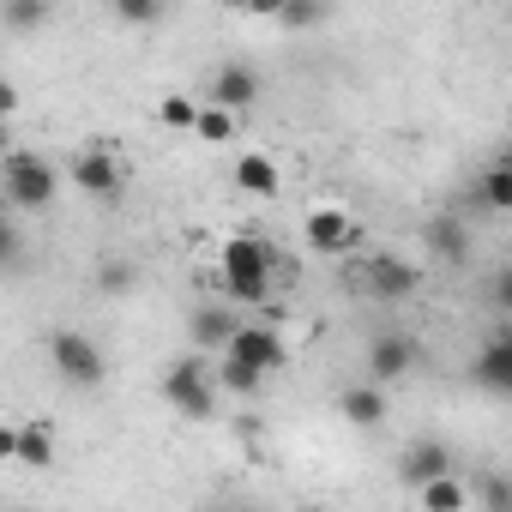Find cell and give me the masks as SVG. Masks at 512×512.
Here are the masks:
<instances>
[{
	"instance_id": "6da1fadb",
	"label": "cell",
	"mask_w": 512,
	"mask_h": 512,
	"mask_svg": "<svg viewBox=\"0 0 512 512\" xmlns=\"http://www.w3.org/2000/svg\"><path fill=\"white\" fill-rule=\"evenodd\" d=\"M272 278H278V260H272V247L260 235H235L223 241V290L247 308H266L272 302Z\"/></svg>"
},
{
	"instance_id": "7a4b0ae2",
	"label": "cell",
	"mask_w": 512,
	"mask_h": 512,
	"mask_svg": "<svg viewBox=\"0 0 512 512\" xmlns=\"http://www.w3.org/2000/svg\"><path fill=\"white\" fill-rule=\"evenodd\" d=\"M0 193H7L13 211H49L55 193H61V169L37 151H7V163H0Z\"/></svg>"
},
{
	"instance_id": "3957f363",
	"label": "cell",
	"mask_w": 512,
	"mask_h": 512,
	"mask_svg": "<svg viewBox=\"0 0 512 512\" xmlns=\"http://www.w3.org/2000/svg\"><path fill=\"white\" fill-rule=\"evenodd\" d=\"M49 362H55V374H61L67 386H79V392H97V386H103V374H109L103 350H97L85 332H73V326L49 332Z\"/></svg>"
},
{
	"instance_id": "277c9868",
	"label": "cell",
	"mask_w": 512,
	"mask_h": 512,
	"mask_svg": "<svg viewBox=\"0 0 512 512\" xmlns=\"http://www.w3.org/2000/svg\"><path fill=\"white\" fill-rule=\"evenodd\" d=\"M163 404L181 410L187 422H211V410H217V386H211V374L199 368V356H181V362L163 368Z\"/></svg>"
},
{
	"instance_id": "5b68a950",
	"label": "cell",
	"mask_w": 512,
	"mask_h": 512,
	"mask_svg": "<svg viewBox=\"0 0 512 512\" xmlns=\"http://www.w3.org/2000/svg\"><path fill=\"white\" fill-rule=\"evenodd\" d=\"M67 175H73V187H79V193H91V199H121V187H127L121 163H115L103 145H85V151L67 163Z\"/></svg>"
},
{
	"instance_id": "8992f818",
	"label": "cell",
	"mask_w": 512,
	"mask_h": 512,
	"mask_svg": "<svg viewBox=\"0 0 512 512\" xmlns=\"http://www.w3.org/2000/svg\"><path fill=\"white\" fill-rule=\"evenodd\" d=\"M223 356H235V362H247V368H260V374L290 368V344H284L272 326H241V332H235V344H229Z\"/></svg>"
},
{
	"instance_id": "52a82bcc",
	"label": "cell",
	"mask_w": 512,
	"mask_h": 512,
	"mask_svg": "<svg viewBox=\"0 0 512 512\" xmlns=\"http://www.w3.org/2000/svg\"><path fill=\"white\" fill-rule=\"evenodd\" d=\"M410 368H416L410 332H380V338L368 344V380H374V386H398Z\"/></svg>"
},
{
	"instance_id": "ba28073f",
	"label": "cell",
	"mask_w": 512,
	"mask_h": 512,
	"mask_svg": "<svg viewBox=\"0 0 512 512\" xmlns=\"http://www.w3.org/2000/svg\"><path fill=\"white\" fill-rule=\"evenodd\" d=\"M398 476L422 494L428 482H440V476H452V452H446V440H434V434H422V440H410L404 446V458H398Z\"/></svg>"
},
{
	"instance_id": "9c48e42d",
	"label": "cell",
	"mask_w": 512,
	"mask_h": 512,
	"mask_svg": "<svg viewBox=\"0 0 512 512\" xmlns=\"http://www.w3.org/2000/svg\"><path fill=\"white\" fill-rule=\"evenodd\" d=\"M253 97H260V73L241 67V61H223V67L211 73V85H205V103H211V109H229V115H241Z\"/></svg>"
},
{
	"instance_id": "30bf717a",
	"label": "cell",
	"mask_w": 512,
	"mask_h": 512,
	"mask_svg": "<svg viewBox=\"0 0 512 512\" xmlns=\"http://www.w3.org/2000/svg\"><path fill=\"white\" fill-rule=\"evenodd\" d=\"M362 278H368V296H380V302H404L422 290V272L410 260H398V253H374Z\"/></svg>"
},
{
	"instance_id": "8fae6325",
	"label": "cell",
	"mask_w": 512,
	"mask_h": 512,
	"mask_svg": "<svg viewBox=\"0 0 512 512\" xmlns=\"http://www.w3.org/2000/svg\"><path fill=\"white\" fill-rule=\"evenodd\" d=\"M235 332H241V320H235V308H223V302H199V308L187 314L193 356H199V350H229V344H235Z\"/></svg>"
},
{
	"instance_id": "7c38bea8",
	"label": "cell",
	"mask_w": 512,
	"mask_h": 512,
	"mask_svg": "<svg viewBox=\"0 0 512 512\" xmlns=\"http://www.w3.org/2000/svg\"><path fill=\"white\" fill-rule=\"evenodd\" d=\"M470 380L482 392H494V398H512V326L482 344V356L470 362Z\"/></svg>"
},
{
	"instance_id": "4fadbf2b",
	"label": "cell",
	"mask_w": 512,
	"mask_h": 512,
	"mask_svg": "<svg viewBox=\"0 0 512 512\" xmlns=\"http://www.w3.org/2000/svg\"><path fill=\"white\" fill-rule=\"evenodd\" d=\"M0 458H13V464H25V470H49V464H55V428H49V422L7 428V434H0Z\"/></svg>"
},
{
	"instance_id": "5bb4252c",
	"label": "cell",
	"mask_w": 512,
	"mask_h": 512,
	"mask_svg": "<svg viewBox=\"0 0 512 512\" xmlns=\"http://www.w3.org/2000/svg\"><path fill=\"white\" fill-rule=\"evenodd\" d=\"M302 235H308V247H314V253H344V247H356V223H350L338 205H320V211H308Z\"/></svg>"
},
{
	"instance_id": "9a60e30c",
	"label": "cell",
	"mask_w": 512,
	"mask_h": 512,
	"mask_svg": "<svg viewBox=\"0 0 512 512\" xmlns=\"http://www.w3.org/2000/svg\"><path fill=\"white\" fill-rule=\"evenodd\" d=\"M422 241L434 247V260H446V266H464L470 260V229H464V217H428V229H422Z\"/></svg>"
},
{
	"instance_id": "2e32d148",
	"label": "cell",
	"mask_w": 512,
	"mask_h": 512,
	"mask_svg": "<svg viewBox=\"0 0 512 512\" xmlns=\"http://www.w3.org/2000/svg\"><path fill=\"white\" fill-rule=\"evenodd\" d=\"M338 410H344V422H356V428H380L386 422V386H344L338 392Z\"/></svg>"
},
{
	"instance_id": "e0dca14e",
	"label": "cell",
	"mask_w": 512,
	"mask_h": 512,
	"mask_svg": "<svg viewBox=\"0 0 512 512\" xmlns=\"http://www.w3.org/2000/svg\"><path fill=\"white\" fill-rule=\"evenodd\" d=\"M235 187H241V193H253V199H272V193L284 187V175H278V163H272V157L241 151V157H235Z\"/></svg>"
},
{
	"instance_id": "ac0fdd59",
	"label": "cell",
	"mask_w": 512,
	"mask_h": 512,
	"mask_svg": "<svg viewBox=\"0 0 512 512\" xmlns=\"http://www.w3.org/2000/svg\"><path fill=\"white\" fill-rule=\"evenodd\" d=\"M464 506H470V488L458 476H440L422 488V512H464Z\"/></svg>"
},
{
	"instance_id": "d6986e66",
	"label": "cell",
	"mask_w": 512,
	"mask_h": 512,
	"mask_svg": "<svg viewBox=\"0 0 512 512\" xmlns=\"http://www.w3.org/2000/svg\"><path fill=\"white\" fill-rule=\"evenodd\" d=\"M0 25H7V31H37V25H49V0H0Z\"/></svg>"
},
{
	"instance_id": "ffe728a7",
	"label": "cell",
	"mask_w": 512,
	"mask_h": 512,
	"mask_svg": "<svg viewBox=\"0 0 512 512\" xmlns=\"http://www.w3.org/2000/svg\"><path fill=\"white\" fill-rule=\"evenodd\" d=\"M476 199H482L488 211H512V163H500V169H488V175L476 181Z\"/></svg>"
},
{
	"instance_id": "44dd1931",
	"label": "cell",
	"mask_w": 512,
	"mask_h": 512,
	"mask_svg": "<svg viewBox=\"0 0 512 512\" xmlns=\"http://www.w3.org/2000/svg\"><path fill=\"white\" fill-rule=\"evenodd\" d=\"M260 368H247V362H235V356H223V368H217V386L223 392H241V398H253V392H260Z\"/></svg>"
},
{
	"instance_id": "7402d4cb",
	"label": "cell",
	"mask_w": 512,
	"mask_h": 512,
	"mask_svg": "<svg viewBox=\"0 0 512 512\" xmlns=\"http://www.w3.org/2000/svg\"><path fill=\"white\" fill-rule=\"evenodd\" d=\"M199 109H205V103H193V97H163V103H157V121L175 127V133H193V127H199Z\"/></svg>"
},
{
	"instance_id": "603a6c76",
	"label": "cell",
	"mask_w": 512,
	"mask_h": 512,
	"mask_svg": "<svg viewBox=\"0 0 512 512\" xmlns=\"http://www.w3.org/2000/svg\"><path fill=\"white\" fill-rule=\"evenodd\" d=\"M193 139H205V145H229L235 139V115L229 109H199V127H193Z\"/></svg>"
},
{
	"instance_id": "cb8c5ba5",
	"label": "cell",
	"mask_w": 512,
	"mask_h": 512,
	"mask_svg": "<svg viewBox=\"0 0 512 512\" xmlns=\"http://www.w3.org/2000/svg\"><path fill=\"white\" fill-rule=\"evenodd\" d=\"M476 500H482V512H512V476H500V470L476 476Z\"/></svg>"
},
{
	"instance_id": "d4e9b609",
	"label": "cell",
	"mask_w": 512,
	"mask_h": 512,
	"mask_svg": "<svg viewBox=\"0 0 512 512\" xmlns=\"http://www.w3.org/2000/svg\"><path fill=\"white\" fill-rule=\"evenodd\" d=\"M133 284H139L133 260H103V266H97V290H103V296H127Z\"/></svg>"
},
{
	"instance_id": "484cf974",
	"label": "cell",
	"mask_w": 512,
	"mask_h": 512,
	"mask_svg": "<svg viewBox=\"0 0 512 512\" xmlns=\"http://www.w3.org/2000/svg\"><path fill=\"white\" fill-rule=\"evenodd\" d=\"M278 25L284 31H314V25H326V7H314V0H290V7H278Z\"/></svg>"
},
{
	"instance_id": "4316f807",
	"label": "cell",
	"mask_w": 512,
	"mask_h": 512,
	"mask_svg": "<svg viewBox=\"0 0 512 512\" xmlns=\"http://www.w3.org/2000/svg\"><path fill=\"white\" fill-rule=\"evenodd\" d=\"M115 19L121 25H157L163 19V0H115Z\"/></svg>"
},
{
	"instance_id": "83f0119b",
	"label": "cell",
	"mask_w": 512,
	"mask_h": 512,
	"mask_svg": "<svg viewBox=\"0 0 512 512\" xmlns=\"http://www.w3.org/2000/svg\"><path fill=\"white\" fill-rule=\"evenodd\" d=\"M488 308H494V314H506V320H512V266H500V272H494V278H488Z\"/></svg>"
},
{
	"instance_id": "f1b7e54d",
	"label": "cell",
	"mask_w": 512,
	"mask_h": 512,
	"mask_svg": "<svg viewBox=\"0 0 512 512\" xmlns=\"http://www.w3.org/2000/svg\"><path fill=\"white\" fill-rule=\"evenodd\" d=\"M506 139H512V121H506Z\"/></svg>"
},
{
	"instance_id": "f546056e",
	"label": "cell",
	"mask_w": 512,
	"mask_h": 512,
	"mask_svg": "<svg viewBox=\"0 0 512 512\" xmlns=\"http://www.w3.org/2000/svg\"><path fill=\"white\" fill-rule=\"evenodd\" d=\"M13 512H25V506H13Z\"/></svg>"
},
{
	"instance_id": "4dcf8cb0",
	"label": "cell",
	"mask_w": 512,
	"mask_h": 512,
	"mask_svg": "<svg viewBox=\"0 0 512 512\" xmlns=\"http://www.w3.org/2000/svg\"><path fill=\"white\" fill-rule=\"evenodd\" d=\"M211 512H223V506H211Z\"/></svg>"
}]
</instances>
